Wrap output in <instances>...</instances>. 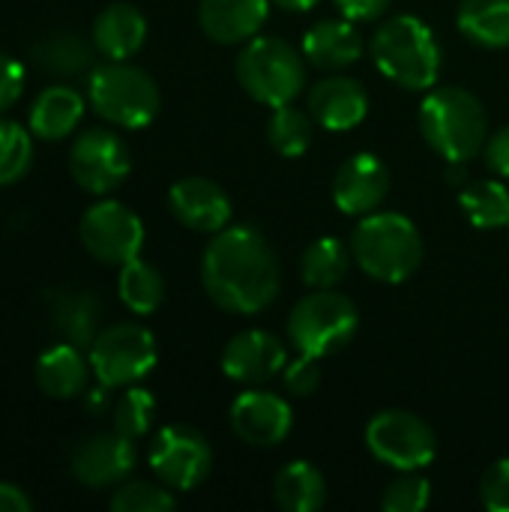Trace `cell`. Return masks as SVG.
Returning <instances> with one entry per match:
<instances>
[{"instance_id": "2e32d148", "label": "cell", "mask_w": 509, "mask_h": 512, "mask_svg": "<svg viewBox=\"0 0 509 512\" xmlns=\"http://www.w3.org/2000/svg\"><path fill=\"white\" fill-rule=\"evenodd\" d=\"M390 192V168L375 153H354L333 177V201L345 216L375 213Z\"/></svg>"}, {"instance_id": "52a82bcc", "label": "cell", "mask_w": 509, "mask_h": 512, "mask_svg": "<svg viewBox=\"0 0 509 512\" xmlns=\"http://www.w3.org/2000/svg\"><path fill=\"white\" fill-rule=\"evenodd\" d=\"M360 330V312L351 297L327 288L300 297L288 315V339L297 354L324 360L351 345Z\"/></svg>"}, {"instance_id": "ba28073f", "label": "cell", "mask_w": 509, "mask_h": 512, "mask_svg": "<svg viewBox=\"0 0 509 512\" xmlns=\"http://www.w3.org/2000/svg\"><path fill=\"white\" fill-rule=\"evenodd\" d=\"M87 357L96 381L105 390H120L138 384L153 372L159 360V348L147 327L123 321L99 330V336L87 348Z\"/></svg>"}, {"instance_id": "74e56055", "label": "cell", "mask_w": 509, "mask_h": 512, "mask_svg": "<svg viewBox=\"0 0 509 512\" xmlns=\"http://www.w3.org/2000/svg\"><path fill=\"white\" fill-rule=\"evenodd\" d=\"M24 93V69L15 57L0 51V114L12 108Z\"/></svg>"}, {"instance_id": "8d00e7d4", "label": "cell", "mask_w": 509, "mask_h": 512, "mask_svg": "<svg viewBox=\"0 0 509 512\" xmlns=\"http://www.w3.org/2000/svg\"><path fill=\"white\" fill-rule=\"evenodd\" d=\"M282 381H285V390L291 396H312L321 384V369H318V360L315 357H306L300 354L297 360L285 363L282 369Z\"/></svg>"}, {"instance_id": "7c38bea8", "label": "cell", "mask_w": 509, "mask_h": 512, "mask_svg": "<svg viewBox=\"0 0 509 512\" xmlns=\"http://www.w3.org/2000/svg\"><path fill=\"white\" fill-rule=\"evenodd\" d=\"M150 468L174 492L198 489L213 471V450L207 438L189 426H165L150 444Z\"/></svg>"}, {"instance_id": "44dd1931", "label": "cell", "mask_w": 509, "mask_h": 512, "mask_svg": "<svg viewBox=\"0 0 509 512\" xmlns=\"http://www.w3.org/2000/svg\"><path fill=\"white\" fill-rule=\"evenodd\" d=\"M90 39H93V45H96V51L102 57L129 60L147 42V18L135 3H126V0L108 3L93 18Z\"/></svg>"}, {"instance_id": "30bf717a", "label": "cell", "mask_w": 509, "mask_h": 512, "mask_svg": "<svg viewBox=\"0 0 509 512\" xmlns=\"http://www.w3.org/2000/svg\"><path fill=\"white\" fill-rule=\"evenodd\" d=\"M78 237L90 258L108 267H123L144 249V222L123 201L105 198L84 210Z\"/></svg>"}, {"instance_id": "4fadbf2b", "label": "cell", "mask_w": 509, "mask_h": 512, "mask_svg": "<svg viewBox=\"0 0 509 512\" xmlns=\"http://www.w3.org/2000/svg\"><path fill=\"white\" fill-rule=\"evenodd\" d=\"M135 462H138L135 441L111 429L84 438L72 450L69 471L87 489H108V486H120L135 471Z\"/></svg>"}, {"instance_id": "9c48e42d", "label": "cell", "mask_w": 509, "mask_h": 512, "mask_svg": "<svg viewBox=\"0 0 509 512\" xmlns=\"http://www.w3.org/2000/svg\"><path fill=\"white\" fill-rule=\"evenodd\" d=\"M369 453L396 471H423L435 462L438 438L435 429L411 411H381L366 426Z\"/></svg>"}, {"instance_id": "8992f818", "label": "cell", "mask_w": 509, "mask_h": 512, "mask_svg": "<svg viewBox=\"0 0 509 512\" xmlns=\"http://www.w3.org/2000/svg\"><path fill=\"white\" fill-rule=\"evenodd\" d=\"M240 87L267 108L291 105L306 87V57L279 36H255L237 54Z\"/></svg>"}, {"instance_id": "277c9868", "label": "cell", "mask_w": 509, "mask_h": 512, "mask_svg": "<svg viewBox=\"0 0 509 512\" xmlns=\"http://www.w3.org/2000/svg\"><path fill=\"white\" fill-rule=\"evenodd\" d=\"M420 132L447 162H471L483 153L489 123L483 102L465 87H432L420 102Z\"/></svg>"}, {"instance_id": "1f68e13d", "label": "cell", "mask_w": 509, "mask_h": 512, "mask_svg": "<svg viewBox=\"0 0 509 512\" xmlns=\"http://www.w3.org/2000/svg\"><path fill=\"white\" fill-rule=\"evenodd\" d=\"M153 417H156V399L150 390L144 387H126L123 396L114 402V411H111V429L132 438V441H141L150 426H153Z\"/></svg>"}, {"instance_id": "d590c367", "label": "cell", "mask_w": 509, "mask_h": 512, "mask_svg": "<svg viewBox=\"0 0 509 512\" xmlns=\"http://www.w3.org/2000/svg\"><path fill=\"white\" fill-rule=\"evenodd\" d=\"M480 501L489 512H509V459H498L480 480Z\"/></svg>"}, {"instance_id": "83f0119b", "label": "cell", "mask_w": 509, "mask_h": 512, "mask_svg": "<svg viewBox=\"0 0 509 512\" xmlns=\"http://www.w3.org/2000/svg\"><path fill=\"white\" fill-rule=\"evenodd\" d=\"M351 258V246H345L339 237H318L300 258V276L312 291L336 288L348 276Z\"/></svg>"}, {"instance_id": "484cf974", "label": "cell", "mask_w": 509, "mask_h": 512, "mask_svg": "<svg viewBox=\"0 0 509 512\" xmlns=\"http://www.w3.org/2000/svg\"><path fill=\"white\" fill-rule=\"evenodd\" d=\"M273 498L285 512H318L327 504V480L312 462H288L273 480Z\"/></svg>"}, {"instance_id": "d4e9b609", "label": "cell", "mask_w": 509, "mask_h": 512, "mask_svg": "<svg viewBox=\"0 0 509 512\" xmlns=\"http://www.w3.org/2000/svg\"><path fill=\"white\" fill-rule=\"evenodd\" d=\"M99 318H102V306L90 291H63L51 303L54 330L63 336V342H72L84 351L99 336Z\"/></svg>"}, {"instance_id": "cb8c5ba5", "label": "cell", "mask_w": 509, "mask_h": 512, "mask_svg": "<svg viewBox=\"0 0 509 512\" xmlns=\"http://www.w3.org/2000/svg\"><path fill=\"white\" fill-rule=\"evenodd\" d=\"M93 54H96L93 39L87 42L75 30H54V33L42 36L30 48V57H33L36 69H42L51 78H78V75H87L93 69Z\"/></svg>"}, {"instance_id": "e575fe53", "label": "cell", "mask_w": 509, "mask_h": 512, "mask_svg": "<svg viewBox=\"0 0 509 512\" xmlns=\"http://www.w3.org/2000/svg\"><path fill=\"white\" fill-rule=\"evenodd\" d=\"M432 501V486L420 471H399V477L387 486L381 507L387 512H423Z\"/></svg>"}, {"instance_id": "6da1fadb", "label": "cell", "mask_w": 509, "mask_h": 512, "mask_svg": "<svg viewBox=\"0 0 509 512\" xmlns=\"http://www.w3.org/2000/svg\"><path fill=\"white\" fill-rule=\"evenodd\" d=\"M201 282L207 297L231 315L264 312L282 288V267L267 237L252 225H228L204 249Z\"/></svg>"}, {"instance_id": "ab89813d", "label": "cell", "mask_w": 509, "mask_h": 512, "mask_svg": "<svg viewBox=\"0 0 509 512\" xmlns=\"http://www.w3.org/2000/svg\"><path fill=\"white\" fill-rule=\"evenodd\" d=\"M393 0H336L339 12L357 24H366V21H378L387 9H390Z\"/></svg>"}, {"instance_id": "e0dca14e", "label": "cell", "mask_w": 509, "mask_h": 512, "mask_svg": "<svg viewBox=\"0 0 509 512\" xmlns=\"http://www.w3.org/2000/svg\"><path fill=\"white\" fill-rule=\"evenodd\" d=\"M168 207L174 219L198 234H219L231 225V198L210 177H183L168 192Z\"/></svg>"}, {"instance_id": "4316f807", "label": "cell", "mask_w": 509, "mask_h": 512, "mask_svg": "<svg viewBox=\"0 0 509 512\" xmlns=\"http://www.w3.org/2000/svg\"><path fill=\"white\" fill-rule=\"evenodd\" d=\"M459 30L480 48L509 45V0H462L456 12Z\"/></svg>"}, {"instance_id": "ffe728a7", "label": "cell", "mask_w": 509, "mask_h": 512, "mask_svg": "<svg viewBox=\"0 0 509 512\" xmlns=\"http://www.w3.org/2000/svg\"><path fill=\"white\" fill-rule=\"evenodd\" d=\"M363 54V36L357 30V21L351 18H324L312 24L303 36V57L315 69L339 72L360 60Z\"/></svg>"}, {"instance_id": "ac0fdd59", "label": "cell", "mask_w": 509, "mask_h": 512, "mask_svg": "<svg viewBox=\"0 0 509 512\" xmlns=\"http://www.w3.org/2000/svg\"><path fill=\"white\" fill-rule=\"evenodd\" d=\"M309 114L327 132H348L369 114V93L357 78L330 75L309 90Z\"/></svg>"}, {"instance_id": "60d3db41", "label": "cell", "mask_w": 509, "mask_h": 512, "mask_svg": "<svg viewBox=\"0 0 509 512\" xmlns=\"http://www.w3.org/2000/svg\"><path fill=\"white\" fill-rule=\"evenodd\" d=\"M33 501L15 483H0V512H30Z\"/></svg>"}, {"instance_id": "3957f363", "label": "cell", "mask_w": 509, "mask_h": 512, "mask_svg": "<svg viewBox=\"0 0 509 512\" xmlns=\"http://www.w3.org/2000/svg\"><path fill=\"white\" fill-rule=\"evenodd\" d=\"M378 72L402 90H432L441 75V45L417 15L387 18L369 42Z\"/></svg>"}, {"instance_id": "5bb4252c", "label": "cell", "mask_w": 509, "mask_h": 512, "mask_svg": "<svg viewBox=\"0 0 509 512\" xmlns=\"http://www.w3.org/2000/svg\"><path fill=\"white\" fill-rule=\"evenodd\" d=\"M294 426L291 402L279 393L246 390L231 402V429L249 447H279Z\"/></svg>"}, {"instance_id": "d6986e66", "label": "cell", "mask_w": 509, "mask_h": 512, "mask_svg": "<svg viewBox=\"0 0 509 512\" xmlns=\"http://www.w3.org/2000/svg\"><path fill=\"white\" fill-rule=\"evenodd\" d=\"M270 3L273 0H201L198 24L207 39L219 45H246L264 30Z\"/></svg>"}, {"instance_id": "d6a6232c", "label": "cell", "mask_w": 509, "mask_h": 512, "mask_svg": "<svg viewBox=\"0 0 509 512\" xmlns=\"http://www.w3.org/2000/svg\"><path fill=\"white\" fill-rule=\"evenodd\" d=\"M33 132L15 120H0V186L18 183L33 165Z\"/></svg>"}, {"instance_id": "f35d334b", "label": "cell", "mask_w": 509, "mask_h": 512, "mask_svg": "<svg viewBox=\"0 0 509 512\" xmlns=\"http://www.w3.org/2000/svg\"><path fill=\"white\" fill-rule=\"evenodd\" d=\"M483 159H486V168L498 177H507L509 180V123L501 126L495 135L486 138V147H483Z\"/></svg>"}, {"instance_id": "836d02e7", "label": "cell", "mask_w": 509, "mask_h": 512, "mask_svg": "<svg viewBox=\"0 0 509 512\" xmlns=\"http://www.w3.org/2000/svg\"><path fill=\"white\" fill-rule=\"evenodd\" d=\"M177 507V498L165 483H144V480H123L117 492L111 495L114 512H171Z\"/></svg>"}, {"instance_id": "7402d4cb", "label": "cell", "mask_w": 509, "mask_h": 512, "mask_svg": "<svg viewBox=\"0 0 509 512\" xmlns=\"http://www.w3.org/2000/svg\"><path fill=\"white\" fill-rule=\"evenodd\" d=\"M90 357L72 342L51 345L36 360V384L48 399H78L90 381Z\"/></svg>"}, {"instance_id": "603a6c76", "label": "cell", "mask_w": 509, "mask_h": 512, "mask_svg": "<svg viewBox=\"0 0 509 512\" xmlns=\"http://www.w3.org/2000/svg\"><path fill=\"white\" fill-rule=\"evenodd\" d=\"M84 96L69 84H48L30 105L27 123L39 141H63L84 117Z\"/></svg>"}, {"instance_id": "8fae6325", "label": "cell", "mask_w": 509, "mask_h": 512, "mask_svg": "<svg viewBox=\"0 0 509 512\" xmlns=\"http://www.w3.org/2000/svg\"><path fill=\"white\" fill-rule=\"evenodd\" d=\"M132 171V156L126 141L102 126L78 132L69 147V174L90 195L114 192Z\"/></svg>"}, {"instance_id": "f546056e", "label": "cell", "mask_w": 509, "mask_h": 512, "mask_svg": "<svg viewBox=\"0 0 509 512\" xmlns=\"http://www.w3.org/2000/svg\"><path fill=\"white\" fill-rule=\"evenodd\" d=\"M117 294H120V300H123V306L129 312L153 315L165 300V279L153 264H147L141 258H132L117 273Z\"/></svg>"}, {"instance_id": "9a60e30c", "label": "cell", "mask_w": 509, "mask_h": 512, "mask_svg": "<svg viewBox=\"0 0 509 512\" xmlns=\"http://www.w3.org/2000/svg\"><path fill=\"white\" fill-rule=\"evenodd\" d=\"M285 363H288V351L282 339L267 330H243L222 351L225 378L243 387L267 384L270 378L282 375Z\"/></svg>"}, {"instance_id": "f1b7e54d", "label": "cell", "mask_w": 509, "mask_h": 512, "mask_svg": "<svg viewBox=\"0 0 509 512\" xmlns=\"http://www.w3.org/2000/svg\"><path fill=\"white\" fill-rule=\"evenodd\" d=\"M459 207L474 228H509V189L501 180H471L459 192Z\"/></svg>"}, {"instance_id": "4dcf8cb0", "label": "cell", "mask_w": 509, "mask_h": 512, "mask_svg": "<svg viewBox=\"0 0 509 512\" xmlns=\"http://www.w3.org/2000/svg\"><path fill=\"white\" fill-rule=\"evenodd\" d=\"M315 126L318 123L312 120V114L291 102V105L273 108V114L267 120V141H270V147L279 156L297 159V156H303L312 147Z\"/></svg>"}, {"instance_id": "5b68a950", "label": "cell", "mask_w": 509, "mask_h": 512, "mask_svg": "<svg viewBox=\"0 0 509 512\" xmlns=\"http://www.w3.org/2000/svg\"><path fill=\"white\" fill-rule=\"evenodd\" d=\"M87 99L105 123L120 129L150 126L162 105V93L150 72L126 60H108L102 66H93L87 78Z\"/></svg>"}, {"instance_id": "b9f144b4", "label": "cell", "mask_w": 509, "mask_h": 512, "mask_svg": "<svg viewBox=\"0 0 509 512\" xmlns=\"http://www.w3.org/2000/svg\"><path fill=\"white\" fill-rule=\"evenodd\" d=\"M279 9H285V12H309V9H315L321 0H273Z\"/></svg>"}, {"instance_id": "7a4b0ae2", "label": "cell", "mask_w": 509, "mask_h": 512, "mask_svg": "<svg viewBox=\"0 0 509 512\" xmlns=\"http://www.w3.org/2000/svg\"><path fill=\"white\" fill-rule=\"evenodd\" d=\"M351 255L369 279L399 285L420 270L423 237L405 213L375 210L354 228Z\"/></svg>"}]
</instances>
